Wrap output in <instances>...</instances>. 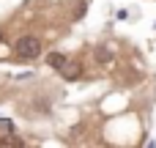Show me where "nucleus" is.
I'll list each match as a JSON object with an SVG mask.
<instances>
[{"mask_svg":"<svg viewBox=\"0 0 156 148\" xmlns=\"http://www.w3.org/2000/svg\"><path fill=\"white\" fill-rule=\"evenodd\" d=\"M14 52H16L22 60H33V58L41 55V38H36V36H22V38L14 44Z\"/></svg>","mask_w":156,"mask_h":148,"instance_id":"f257e3e1","label":"nucleus"},{"mask_svg":"<svg viewBox=\"0 0 156 148\" xmlns=\"http://www.w3.org/2000/svg\"><path fill=\"white\" fill-rule=\"evenodd\" d=\"M60 74H63V80L74 82V80H80V77H82V66H80V63H66V66L60 69Z\"/></svg>","mask_w":156,"mask_h":148,"instance_id":"f03ea898","label":"nucleus"},{"mask_svg":"<svg viewBox=\"0 0 156 148\" xmlns=\"http://www.w3.org/2000/svg\"><path fill=\"white\" fill-rule=\"evenodd\" d=\"M66 63H69V60H66L63 52H49V55H47V66H52V69H58V71H60Z\"/></svg>","mask_w":156,"mask_h":148,"instance_id":"7ed1b4c3","label":"nucleus"},{"mask_svg":"<svg viewBox=\"0 0 156 148\" xmlns=\"http://www.w3.org/2000/svg\"><path fill=\"white\" fill-rule=\"evenodd\" d=\"M93 55H96V63H101V66H107V63L112 60V52H110L107 47H96V52H93Z\"/></svg>","mask_w":156,"mask_h":148,"instance_id":"20e7f679","label":"nucleus"},{"mask_svg":"<svg viewBox=\"0 0 156 148\" xmlns=\"http://www.w3.org/2000/svg\"><path fill=\"white\" fill-rule=\"evenodd\" d=\"M0 146H22V140L14 137V135H8V137H0Z\"/></svg>","mask_w":156,"mask_h":148,"instance_id":"39448f33","label":"nucleus"},{"mask_svg":"<svg viewBox=\"0 0 156 148\" xmlns=\"http://www.w3.org/2000/svg\"><path fill=\"white\" fill-rule=\"evenodd\" d=\"M85 11H88V5H85V3H82V5H80V8H77V14H74V16H77V19H80V16H82V14H85Z\"/></svg>","mask_w":156,"mask_h":148,"instance_id":"423d86ee","label":"nucleus"},{"mask_svg":"<svg viewBox=\"0 0 156 148\" xmlns=\"http://www.w3.org/2000/svg\"><path fill=\"white\" fill-rule=\"evenodd\" d=\"M0 41H3V30H0Z\"/></svg>","mask_w":156,"mask_h":148,"instance_id":"0eeeda50","label":"nucleus"}]
</instances>
